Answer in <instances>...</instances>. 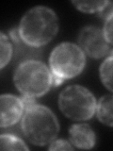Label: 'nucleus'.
I'll return each mask as SVG.
<instances>
[{"mask_svg": "<svg viewBox=\"0 0 113 151\" xmlns=\"http://www.w3.org/2000/svg\"><path fill=\"white\" fill-rule=\"evenodd\" d=\"M59 30V19L48 7L37 6L27 11L21 19L18 35L31 47L42 46L53 39Z\"/></svg>", "mask_w": 113, "mask_h": 151, "instance_id": "nucleus-1", "label": "nucleus"}, {"mask_svg": "<svg viewBox=\"0 0 113 151\" xmlns=\"http://www.w3.org/2000/svg\"><path fill=\"white\" fill-rule=\"evenodd\" d=\"M25 111L21 120L23 134L28 142L35 145H50L59 131V122L53 111L37 103Z\"/></svg>", "mask_w": 113, "mask_h": 151, "instance_id": "nucleus-2", "label": "nucleus"}, {"mask_svg": "<svg viewBox=\"0 0 113 151\" xmlns=\"http://www.w3.org/2000/svg\"><path fill=\"white\" fill-rule=\"evenodd\" d=\"M13 81L23 96L37 98L50 90L53 85V76L42 61L27 60L17 66Z\"/></svg>", "mask_w": 113, "mask_h": 151, "instance_id": "nucleus-3", "label": "nucleus"}, {"mask_svg": "<svg viewBox=\"0 0 113 151\" xmlns=\"http://www.w3.org/2000/svg\"><path fill=\"white\" fill-rule=\"evenodd\" d=\"M49 64L53 85L58 86L65 79L73 78L82 72L86 64V56L78 45L61 42L52 50Z\"/></svg>", "mask_w": 113, "mask_h": 151, "instance_id": "nucleus-4", "label": "nucleus"}, {"mask_svg": "<svg viewBox=\"0 0 113 151\" xmlns=\"http://www.w3.org/2000/svg\"><path fill=\"white\" fill-rule=\"evenodd\" d=\"M95 97L80 85L66 87L59 96V107L65 116L74 121H86L92 118L96 111Z\"/></svg>", "mask_w": 113, "mask_h": 151, "instance_id": "nucleus-5", "label": "nucleus"}, {"mask_svg": "<svg viewBox=\"0 0 113 151\" xmlns=\"http://www.w3.org/2000/svg\"><path fill=\"white\" fill-rule=\"evenodd\" d=\"M78 46L89 57L100 59L107 54L109 45L104 31L99 27L88 26L83 27L78 35Z\"/></svg>", "mask_w": 113, "mask_h": 151, "instance_id": "nucleus-6", "label": "nucleus"}, {"mask_svg": "<svg viewBox=\"0 0 113 151\" xmlns=\"http://www.w3.org/2000/svg\"><path fill=\"white\" fill-rule=\"evenodd\" d=\"M25 110L22 98L13 94L5 93L0 96V127H11L22 117Z\"/></svg>", "mask_w": 113, "mask_h": 151, "instance_id": "nucleus-7", "label": "nucleus"}, {"mask_svg": "<svg viewBox=\"0 0 113 151\" xmlns=\"http://www.w3.org/2000/svg\"><path fill=\"white\" fill-rule=\"evenodd\" d=\"M69 134L70 142L75 147L91 149L95 145V133L88 124L73 125L69 129Z\"/></svg>", "mask_w": 113, "mask_h": 151, "instance_id": "nucleus-8", "label": "nucleus"}, {"mask_svg": "<svg viewBox=\"0 0 113 151\" xmlns=\"http://www.w3.org/2000/svg\"><path fill=\"white\" fill-rule=\"evenodd\" d=\"M97 118L101 123L113 127V96L107 94L100 98L96 105Z\"/></svg>", "mask_w": 113, "mask_h": 151, "instance_id": "nucleus-9", "label": "nucleus"}, {"mask_svg": "<svg viewBox=\"0 0 113 151\" xmlns=\"http://www.w3.org/2000/svg\"><path fill=\"white\" fill-rule=\"evenodd\" d=\"M99 73L103 84L113 93V51L102 63Z\"/></svg>", "mask_w": 113, "mask_h": 151, "instance_id": "nucleus-10", "label": "nucleus"}, {"mask_svg": "<svg viewBox=\"0 0 113 151\" xmlns=\"http://www.w3.org/2000/svg\"><path fill=\"white\" fill-rule=\"evenodd\" d=\"M0 148L2 150H28L25 142L12 134H1Z\"/></svg>", "mask_w": 113, "mask_h": 151, "instance_id": "nucleus-11", "label": "nucleus"}, {"mask_svg": "<svg viewBox=\"0 0 113 151\" xmlns=\"http://www.w3.org/2000/svg\"><path fill=\"white\" fill-rule=\"evenodd\" d=\"M0 52H1V58H0V67L3 69L11 59L12 55V46L9 42L7 36L1 32L0 34Z\"/></svg>", "mask_w": 113, "mask_h": 151, "instance_id": "nucleus-12", "label": "nucleus"}, {"mask_svg": "<svg viewBox=\"0 0 113 151\" xmlns=\"http://www.w3.org/2000/svg\"><path fill=\"white\" fill-rule=\"evenodd\" d=\"M75 8L79 11L87 13L100 12L106 6L107 1H73Z\"/></svg>", "mask_w": 113, "mask_h": 151, "instance_id": "nucleus-13", "label": "nucleus"}, {"mask_svg": "<svg viewBox=\"0 0 113 151\" xmlns=\"http://www.w3.org/2000/svg\"><path fill=\"white\" fill-rule=\"evenodd\" d=\"M103 31L108 44L113 45V14H111L107 19H106Z\"/></svg>", "mask_w": 113, "mask_h": 151, "instance_id": "nucleus-14", "label": "nucleus"}, {"mask_svg": "<svg viewBox=\"0 0 113 151\" xmlns=\"http://www.w3.org/2000/svg\"><path fill=\"white\" fill-rule=\"evenodd\" d=\"M49 150H74V147L68 141L62 139L56 140L50 143Z\"/></svg>", "mask_w": 113, "mask_h": 151, "instance_id": "nucleus-15", "label": "nucleus"}, {"mask_svg": "<svg viewBox=\"0 0 113 151\" xmlns=\"http://www.w3.org/2000/svg\"><path fill=\"white\" fill-rule=\"evenodd\" d=\"M111 14H113V2L107 1L106 6L103 8V9L100 12H99V15L104 19H107Z\"/></svg>", "mask_w": 113, "mask_h": 151, "instance_id": "nucleus-16", "label": "nucleus"}]
</instances>
